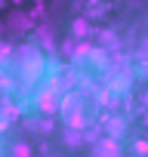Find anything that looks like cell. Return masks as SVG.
Segmentation results:
<instances>
[{"mask_svg":"<svg viewBox=\"0 0 148 157\" xmlns=\"http://www.w3.org/2000/svg\"><path fill=\"white\" fill-rule=\"evenodd\" d=\"M96 157H120V151H117V145H114L111 139H105V142L96 148Z\"/></svg>","mask_w":148,"mask_h":157,"instance_id":"1","label":"cell"},{"mask_svg":"<svg viewBox=\"0 0 148 157\" xmlns=\"http://www.w3.org/2000/svg\"><path fill=\"white\" fill-rule=\"evenodd\" d=\"M133 151H136L139 157H145V154H148V142H145V139H136V142H133Z\"/></svg>","mask_w":148,"mask_h":157,"instance_id":"2","label":"cell"},{"mask_svg":"<svg viewBox=\"0 0 148 157\" xmlns=\"http://www.w3.org/2000/svg\"><path fill=\"white\" fill-rule=\"evenodd\" d=\"M28 154H31V148H28L25 142H19V145H16V157H28Z\"/></svg>","mask_w":148,"mask_h":157,"instance_id":"3","label":"cell"}]
</instances>
